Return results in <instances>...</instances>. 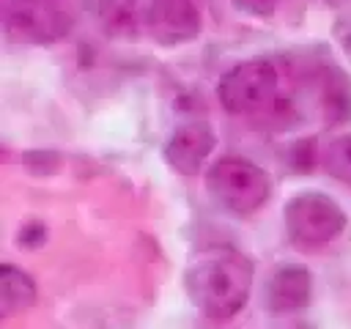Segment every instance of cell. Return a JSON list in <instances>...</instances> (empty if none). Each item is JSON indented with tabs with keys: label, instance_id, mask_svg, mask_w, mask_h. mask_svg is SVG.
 <instances>
[{
	"label": "cell",
	"instance_id": "3",
	"mask_svg": "<svg viewBox=\"0 0 351 329\" xmlns=\"http://www.w3.org/2000/svg\"><path fill=\"white\" fill-rule=\"evenodd\" d=\"M285 233L299 247H326L346 230V211L324 192H299L282 211Z\"/></svg>",
	"mask_w": 351,
	"mask_h": 329
},
{
	"label": "cell",
	"instance_id": "1",
	"mask_svg": "<svg viewBox=\"0 0 351 329\" xmlns=\"http://www.w3.org/2000/svg\"><path fill=\"white\" fill-rule=\"evenodd\" d=\"M252 282V260L230 247L197 255L184 271V288L189 302L211 321L236 318L250 302Z\"/></svg>",
	"mask_w": 351,
	"mask_h": 329
},
{
	"label": "cell",
	"instance_id": "13",
	"mask_svg": "<svg viewBox=\"0 0 351 329\" xmlns=\"http://www.w3.org/2000/svg\"><path fill=\"white\" fill-rule=\"evenodd\" d=\"M41 241H47V228L44 225H25L19 233V244L25 247H38Z\"/></svg>",
	"mask_w": 351,
	"mask_h": 329
},
{
	"label": "cell",
	"instance_id": "9",
	"mask_svg": "<svg viewBox=\"0 0 351 329\" xmlns=\"http://www.w3.org/2000/svg\"><path fill=\"white\" fill-rule=\"evenodd\" d=\"M321 164L332 178L351 186V134H337L329 140L321 151Z\"/></svg>",
	"mask_w": 351,
	"mask_h": 329
},
{
	"label": "cell",
	"instance_id": "10",
	"mask_svg": "<svg viewBox=\"0 0 351 329\" xmlns=\"http://www.w3.org/2000/svg\"><path fill=\"white\" fill-rule=\"evenodd\" d=\"M137 0H101V22L112 36H134Z\"/></svg>",
	"mask_w": 351,
	"mask_h": 329
},
{
	"label": "cell",
	"instance_id": "11",
	"mask_svg": "<svg viewBox=\"0 0 351 329\" xmlns=\"http://www.w3.org/2000/svg\"><path fill=\"white\" fill-rule=\"evenodd\" d=\"M332 36H335V41L343 47V52H348V55H351V5H346V8L335 16Z\"/></svg>",
	"mask_w": 351,
	"mask_h": 329
},
{
	"label": "cell",
	"instance_id": "15",
	"mask_svg": "<svg viewBox=\"0 0 351 329\" xmlns=\"http://www.w3.org/2000/svg\"><path fill=\"white\" fill-rule=\"evenodd\" d=\"M332 3H340V5H351V0H332Z\"/></svg>",
	"mask_w": 351,
	"mask_h": 329
},
{
	"label": "cell",
	"instance_id": "8",
	"mask_svg": "<svg viewBox=\"0 0 351 329\" xmlns=\"http://www.w3.org/2000/svg\"><path fill=\"white\" fill-rule=\"evenodd\" d=\"M36 293H38L36 282L25 269H19L14 263L0 266V313H3V318H11V315L33 307Z\"/></svg>",
	"mask_w": 351,
	"mask_h": 329
},
{
	"label": "cell",
	"instance_id": "4",
	"mask_svg": "<svg viewBox=\"0 0 351 329\" xmlns=\"http://www.w3.org/2000/svg\"><path fill=\"white\" fill-rule=\"evenodd\" d=\"M280 74L271 60L255 58L236 63L217 82V99L230 115H258L274 104Z\"/></svg>",
	"mask_w": 351,
	"mask_h": 329
},
{
	"label": "cell",
	"instance_id": "14",
	"mask_svg": "<svg viewBox=\"0 0 351 329\" xmlns=\"http://www.w3.org/2000/svg\"><path fill=\"white\" fill-rule=\"evenodd\" d=\"M33 0H3V16L5 14H14V11H19V8H25V5H30Z\"/></svg>",
	"mask_w": 351,
	"mask_h": 329
},
{
	"label": "cell",
	"instance_id": "2",
	"mask_svg": "<svg viewBox=\"0 0 351 329\" xmlns=\"http://www.w3.org/2000/svg\"><path fill=\"white\" fill-rule=\"evenodd\" d=\"M206 189L222 211L233 217H250L269 203L274 184L261 164L244 156L228 154L208 167Z\"/></svg>",
	"mask_w": 351,
	"mask_h": 329
},
{
	"label": "cell",
	"instance_id": "7",
	"mask_svg": "<svg viewBox=\"0 0 351 329\" xmlns=\"http://www.w3.org/2000/svg\"><path fill=\"white\" fill-rule=\"evenodd\" d=\"M313 299V274L304 266H280L266 288H263V302L269 313H296L304 310Z\"/></svg>",
	"mask_w": 351,
	"mask_h": 329
},
{
	"label": "cell",
	"instance_id": "12",
	"mask_svg": "<svg viewBox=\"0 0 351 329\" xmlns=\"http://www.w3.org/2000/svg\"><path fill=\"white\" fill-rule=\"evenodd\" d=\"M230 3H233V8H239L250 16H269L280 0H230Z\"/></svg>",
	"mask_w": 351,
	"mask_h": 329
},
{
	"label": "cell",
	"instance_id": "6",
	"mask_svg": "<svg viewBox=\"0 0 351 329\" xmlns=\"http://www.w3.org/2000/svg\"><path fill=\"white\" fill-rule=\"evenodd\" d=\"M217 145V134L203 121H186L176 126L165 143V162L181 175H197Z\"/></svg>",
	"mask_w": 351,
	"mask_h": 329
},
{
	"label": "cell",
	"instance_id": "5",
	"mask_svg": "<svg viewBox=\"0 0 351 329\" xmlns=\"http://www.w3.org/2000/svg\"><path fill=\"white\" fill-rule=\"evenodd\" d=\"M143 25L162 47H181L200 36L203 19L192 0H151Z\"/></svg>",
	"mask_w": 351,
	"mask_h": 329
}]
</instances>
